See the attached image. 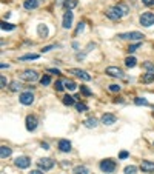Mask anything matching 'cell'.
<instances>
[{
  "mask_svg": "<svg viewBox=\"0 0 154 174\" xmlns=\"http://www.w3.org/2000/svg\"><path fill=\"white\" fill-rule=\"evenodd\" d=\"M19 89H20L19 82H12V83H11V91H19Z\"/></svg>",
  "mask_w": 154,
  "mask_h": 174,
  "instance_id": "d590c367",
  "label": "cell"
},
{
  "mask_svg": "<svg viewBox=\"0 0 154 174\" xmlns=\"http://www.w3.org/2000/svg\"><path fill=\"white\" fill-rule=\"evenodd\" d=\"M136 172H137V166H134V165L125 168V174H136Z\"/></svg>",
  "mask_w": 154,
  "mask_h": 174,
  "instance_id": "f1b7e54d",
  "label": "cell"
},
{
  "mask_svg": "<svg viewBox=\"0 0 154 174\" xmlns=\"http://www.w3.org/2000/svg\"><path fill=\"white\" fill-rule=\"evenodd\" d=\"M102 123L103 125H112V123H116V116L114 114H109V113H106V114H103L102 116Z\"/></svg>",
  "mask_w": 154,
  "mask_h": 174,
  "instance_id": "5bb4252c",
  "label": "cell"
},
{
  "mask_svg": "<svg viewBox=\"0 0 154 174\" xmlns=\"http://www.w3.org/2000/svg\"><path fill=\"white\" fill-rule=\"evenodd\" d=\"M65 6L66 9H72L77 6V0H65Z\"/></svg>",
  "mask_w": 154,
  "mask_h": 174,
  "instance_id": "603a6c76",
  "label": "cell"
},
{
  "mask_svg": "<svg viewBox=\"0 0 154 174\" xmlns=\"http://www.w3.org/2000/svg\"><path fill=\"white\" fill-rule=\"evenodd\" d=\"M48 73H51V74H60V71H59V70H54V68L48 70Z\"/></svg>",
  "mask_w": 154,
  "mask_h": 174,
  "instance_id": "7bdbcfd3",
  "label": "cell"
},
{
  "mask_svg": "<svg viewBox=\"0 0 154 174\" xmlns=\"http://www.w3.org/2000/svg\"><path fill=\"white\" fill-rule=\"evenodd\" d=\"M134 102H136V105H143V106H146V105H148V100H146V99H143V97H137Z\"/></svg>",
  "mask_w": 154,
  "mask_h": 174,
  "instance_id": "4dcf8cb0",
  "label": "cell"
},
{
  "mask_svg": "<svg viewBox=\"0 0 154 174\" xmlns=\"http://www.w3.org/2000/svg\"><path fill=\"white\" fill-rule=\"evenodd\" d=\"M142 3L146 5V6H152L154 5V0H142Z\"/></svg>",
  "mask_w": 154,
  "mask_h": 174,
  "instance_id": "60d3db41",
  "label": "cell"
},
{
  "mask_svg": "<svg viewBox=\"0 0 154 174\" xmlns=\"http://www.w3.org/2000/svg\"><path fill=\"white\" fill-rule=\"evenodd\" d=\"M29 174H43L42 171H38V169H34V171H31Z\"/></svg>",
  "mask_w": 154,
  "mask_h": 174,
  "instance_id": "f6af8a7d",
  "label": "cell"
},
{
  "mask_svg": "<svg viewBox=\"0 0 154 174\" xmlns=\"http://www.w3.org/2000/svg\"><path fill=\"white\" fill-rule=\"evenodd\" d=\"M59 150H60L62 153H69V151H71V142L66 140V139H62V140L59 142Z\"/></svg>",
  "mask_w": 154,
  "mask_h": 174,
  "instance_id": "4fadbf2b",
  "label": "cell"
},
{
  "mask_svg": "<svg viewBox=\"0 0 154 174\" xmlns=\"http://www.w3.org/2000/svg\"><path fill=\"white\" fill-rule=\"evenodd\" d=\"M63 85H65V83L60 82V80H57V82H56V89H57V91H63V88H65Z\"/></svg>",
  "mask_w": 154,
  "mask_h": 174,
  "instance_id": "836d02e7",
  "label": "cell"
},
{
  "mask_svg": "<svg viewBox=\"0 0 154 174\" xmlns=\"http://www.w3.org/2000/svg\"><path fill=\"white\" fill-rule=\"evenodd\" d=\"M20 77H22V80H25V82H35V80L38 79V74L34 70H26V71L22 73Z\"/></svg>",
  "mask_w": 154,
  "mask_h": 174,
  "instance_id": "277c9868",
  "label": "cell"
},
{
  "mask_svg": "<svg viewBox=\"0 0 154 174\" xmlns=\"http://www.w3.org/2000/svg\"><path fill=\"white\" fill-rule=\"evenodd\" d=\"M63 105H66V106L74 105V97H71V96H65V97H63Z\"/></svg>",
  "mask_w": 154,
  "mask_h": 174,
  "instance_id": "d4e9b609",
  "label": "cell"
},
{
  "mask_svg": "<svg viewBox=\"0 0 154 174\" xmlns=\"http://www.w3.org/2000/svg\"><path fill=\"white\" fill-rule=\"evenodd\" d=\"M119 157H120V159H125V157H128V153H126V151H122Z\"/></svg>",
  "mask_w": 154,
  "mask_h": 174,
  "instance_id": "ee69618b",
  "label": "cell"
},
{
  "mask_svg": "<svg viewBox=\"0 0 154 174\" xmlns=\"http://www.w3.org/2000/svg\"><path fill=\"white\" fill-rule=\"evenodd\" d=\"M11 148H8V146H2V148H0V157H2V159H6V157H9L11 156Z\"/></svg>",
  "mask_w": 154,
  "mask_h": 174,
  "instance_id": "e0dca14e",
  "label": "cell"
},
{
  "mask_svg": "<svg viewBox=\"0 0 154 174\" xmlns=\"http://www.w3.org/2000/svg\"><path fill=\"white\" fill-rule=\"evenodd\" d=\"M31 165V160L26 157V156H20L16 159V166L17 168H28Z\"/></svg>",
  "mask_w": 154,
  "mask_h": 174,
  "instance_id": "8fae6325",
  "label": "cell"
},
{
  "mask_svg": "<svg viewBox=\"0 0 154 174\" xmlns=\"http://www.w3.org/2000/svg\"><path fill=\"white\" fill-rule=\"evenodd\" d=\"M75 110L79 111V113H85V111H88V106H86L85 103L80 102V103H77V105H75Z\"/></svg>",
  "mask_w": 154,
  "mask_h": 174,
  "instance_id": "484cf974",
  "label": "cell"
},
{
  "mask_svg": "<svg viewBox=\"0 0 154 174\" xmlns=\"http://www.w3.org/2000/svg\"><path fill=\"white\" fill-rule=\"evenodd\" d=\"M25 123H26V129L28 131H34L37 128V123H38V120L35 116H28L26 120H25Z\"/></svg>",
  "mask_w": 154,
  "mask_h": 174,
  "instance_id": "30bf717a",
  "label": "cell"
},
{
  "mask_svg": "<svg viewBox=\"0 0 154 174\" xmlns=\"http://www.w3.org/2000/svg\"><path fill=\"white\" fill-rule=\"evenodd\" d=\"M100 169L103 172H112L116 169V162H114V160H109V159L102 160V162H100Z\"/></svg>",
  "mask_w": 154,
  "mask_h": 174,
  "instance_id": "5b68a950",
  "label": "cell"
},
{
  "mask_svg": "<svg viewBox=\"0 0 154 174\" xmlns=\"http://www.w3.org/2000/svg\"><path fill=\"white\" fill-rule=\"evenodd\" d=\"M85 126H88V128H96L97 126V119H94V117H89V119H86L85 120Z\"/></svg>",
  "mask_w": 154,
  "mask_h": 174,
  "instance_id": "ac0fdd59",
  "label": "cell"
},
{
  "mask_svg": "<svg viewBox=\"0 0 154 174\" xmlns=\"http://www.w3.org/2000/svg\"><path fill=\"white\" fill-rule=\"evenodd\" d=\"M122 11H123V14H128V12H130V8H128L126 5H123V3H120V5H117Z\"/></svg>",
  "mask_w": 154,
  "mask_h": 174,
  "instance_id": "e575fe53",
  "label": "cell"
},
{
  "mask_svg": "<svg viewBox=\"0 0 154 174\" xmlns=\"http://www.w3.org/2000/svg\"><path fill=\"white\" fill-rule=\"evenodd\" d=\"M122 16H125V14L119 6H112V8L106 9V17L111 20H119V19H122Z\"/></svg>",
  "mask_w": 154,
  "mask_h": 174,
  "instance_id": "7a4b0ae2",
  "label": "cell"
},
{
  "mask_svg": "<svg viewBox=\"0 0 154 174\" xmlns=\"http://www.w3.org/2000/svg\"><path fill=\"white\" fill-rule=\"evenodd\" d=\"M37 165H38V168H40V169L48 171V169H51V168L54 166V160H51L49 157H43V159H40L37 162Z\"/></svg>",
  "mask_w": 154,
  "mask_h": 174,
  "instance_id": "8992f818",
  "label": "cell"
},
{
  "mask_svg": "<svg viewBox=\"0 0 154 174\" xmlns=\"http://www.w3.org/2000/svg\"><path fill=\"white\" fill-rule=\"evenodd\" d=\"M54 48V45H49V46H45L43 49H42V52H48V51H51V49H53Z\"/></svg>",
  "mask_w": 154,
  "mask_h": 174,
  "instance_id": "b9f144b4",
  "label": "cell"
},
{
  "mask_svg": "<svg viewBox=\"0 0 154 174\" xmlns=\"http://www.w3.org/2000/svg\"><path fill=\"white\" fill-rule=\"evenodd\" d=\"M143 68H145L148 73H154V65H152L151 62H145V63H143Z\"/></svg>",
  "mask_w": 154,
  "mask_h": 174,
  "instance_id": "f546056e",
  "label": "cell"
},
{
  "mask_svg": "<svg viewBox=\"0 0 154 174\" xmlns=\"http://www.w3.org/2000/svg\"><path fill=\"white\" fill-rule=\"evenodd\" d=\"M117 37L122 39V40H131V42H134V40H136V42H140L145 36L142 33H139V31H131V33H122Z\"/></svg>",
  "mask_w": 154,
  "mask_h": 174,
  "instance_id": "6da1fadb",
  "label": "cell"
},
{
  "mask_svg": "<svg viewBox=\"0 0 154 174\" xmlns=\"http://www.w3.org/2000/svg\"><path fill=\"white\" fill-rule=\"evenodd\" d=\"M142 80H143L145 83H151L152 80H154V73H146V74L142 77Z\"/></svg>",
  "mask_w": 154,
  "mask_h": 174,
  "instance_id": "44dd1931",
  "label": "cell"
},
{
  "mask_svg": "<svg viewBox=\"0 0 154 174\" xmlns=\"http://www.w3.org/2000/svg\"><path fill=\"white\" fill-rule=\"evenodd\" d=\"M2 30H3V31H12V30H16V25H11V23L3 22V23H2Z\"/></svg>",
  "mask_w": 154,
  "mask_h": 174,
  "instance_id": "cb8c5ba5",
  "label": "cell"
},
{
  "mask_svg": "<svg viewBox=\"0 0 154 174\" xmlns=\"http://www.w3.org/2000/svg\"><path fill=\"white\" fill-rule=\"evenodd\" d=\"M37 33L40 37H46L48 36V28H46V25H38L37 26Z\"/></svg>",
  "mask_w": 154,
  "mask_h": 174,
  "instance_id": "d6986e66",
  "label": "cell"
},
{
  "mask_svg": "<svg viewBox=\"0 0 154 174\" xmlns=\"http://www.w3.org/2000/svg\"><path fill=\"white\" fill-rule=\"evenodd\" d=\"M0 83H2V88H6V79H5V76H2V77H0Z\"/></svg>",
  "mask_w": 154,
  "mask_h": 174,
  "instance_id": "ab89813d",
  "label": "cell"
},
{
  "mask_svg": "<svg viewBox=\"0 0 154 174\" xmlns=\"http://www.w3.org/2000/svg\"><path fill=\"white\" fill-rule=\"evenodd\" d=\"M109 91H112V92H119V91H120V86H119V85H116V83H112V85H109Z\"/></svg>",
  "mask_w": 154,
  "mask_h": 174,
  "instance_id": "d6a6232c",
  "label": "cell"
},
{
  "mask_svg": "<svg viewBox=\"0 0 154 174\" xmlns=\"http://www.w3.org/2000/svg\"><path fill=\"white\" fill-rule=\"evenodd\" d=\"M34 59H38V54H26V56H22L19 60H34Z\"/></svg>",
  "mask_w": 154,
  "mask_h": 174,
  "instance_id": "4316f807",
  "label": "cell"
},
{
  "mask_svg": "<svg viewBox=\"0 0 154 174\" xmlns=\"http://www.w3.org/2000/svg\"><path fill=\"white\" fill-rule=\"evenodd\" d=\"M105 73L111 77H123V71L120 68H117V66H109V68H106Z\"/></svg>",
  "mask_w": 154,
  "mask_h": 174,
  "instance_id": "7c38bea8",
  "label": "cell"
},
{
  "mask_svg": "<svg viewBox=\"0 0 154 174\" xmlns=\"http://www.w3.org/2000/svg\"><path fill=\"white\" fill-rule=\"evenodd\" d=\"M65 88H68L69 91H74L77 88V85L72 82V80H66V82H65Z\"/></svg>",
  "mask_w": 154,
  "mask_h": 174,
  "instance_id": "83f0119b",
  "label": "cell"
},
{
  "mask_svg": "<svg viewBox=\"0 0 154 174\" xmlns=\"http://www.w3.org/2000/svg\"><path fill=\"white\" fill-rule=\"evenodd\" d=\"M23 6L26 8V9H35L38 6V0H25Z\"/></svg>",
  "mask_w": 154,
  "mask_h": 174,
  "instance_id": "2e32d148",
  "label": "cell"
},
{
  "mask_svg": "<svg viewBox=\"0 0 154 174\" xmlns=\"http://www.w3.org/2000/svg\"><path fill=\"white\" fill-rule=\"evenodd\" d=\"M136 62H137V60H136L134 57H126V59H125V65L128 66V68H134Z\"/></svg>",
  "mask_w": 154,
  "mask_h": 174,
  "instance_id": "ffe728a7",
  "label": "cell"
},
{
  "mask_svg": "<svg viewBox=\"0 0 154 174\" xmlns=\"http://www.w3.org/2000/svg\"><path fill=\"white\" fill-rule=\"evenodd\" d=\"M140 168H142L143 172H154V162H149V160H143L140 163Z\"/></svg>",
  "mask_w": 154,
  "mask_h": 174,
  "instance_id": "9a60e30c",
  "label": "cell"
},
{
  "mask_svg": "<svg viewBox=\"0 0 154 174\" xmlns=\"http://www.w3.org/2000/svg\"><path fill=\"white\" fill-rule=\"evenodd\" d=\"M42 148H43V150H49V148H48V143H42Z\"/></svg>",
  "mask_w": 154,
  "mask_h": 174,
  "instance_id": "bcb514c9",
  "label": "cell"
},
{
  "mask_svg": "<svg viewBox=\"0 0 154 174\" xmlns=\"http://www.w3.org/2000/svg\"><path fill=\"white\" fill-rule=\"evenodd\" d=\"M62 26L65 30H69L71 26H72V12H71V9H68L66 12H65V16H63V22H62Z\"/></svg>",
  "mask_w": 154,
  "mask_h": 174,
  "instance_id": "9c48e42d",
  "label": "cell"
},
{
  "mask_svg": "<svg viewBox=\"0 0 154 174\" xmlns=\"http://www.w3.org/2000/svg\"><path fill=\"white\" fill-rule=\"evenodd\" d=\"M83 28H85V23H83V22H80V23H79V26H77V31H75V33L79 34L80 31H83Z\"/></svg>",
  "mask_w": 154,
  "mask_h": 174,
  "instance_id": "f35d334b",
  "label": "cell"
},
{
  "mask_svg": "<svg viewBox=\"0 0 154 174\" xmlns=\"http://www.w3.org/2000/svg\"><path fill=\"white\" fill-rule=\"evenodd\" d=\"M139 46H140V42H137L136 45H131L130 48H128V51H130V52H134V51H136V49H137Z\"/></svg>",
  "mask_w": 154,
  "mask_h": 174,
  "instance_id": "74e56055",
  "label": "cell"
},
{
  "mask_svg": "<svg viewBox=\"0 0 154 174\" xmlns=\"http://www.w3.org/2000/svg\"><path fill=\"white\" fill-rule=\"evenodd\" d=\"M69 74H74V76H77V77H80L82 80H91V76H89L86 71H83V70H79V68H71L69 70Z\"/></svg>",
  "mask_w": 154,
  "mask_h": 174,
  "instance_id": "ba28073f",
  "label": "cell"
},
{
  "mask_svg": "<svg viewBox=\"0 0 154 174\" xmlns=\"http://www.w3.org/2000/svg\"><path fill=\"white\" fill-rule=\"evenodd\" d=\"M19 100H20L22 105H31V103L34 102V96H32V92L26 91V92H22L20 97H19Z\"/></svg>",
  "mask_w": 154,
  "mask_h": 174,
  "instance_id": "52a82bcc",
  "label": "cell"
},
{
  "mask_svg": "<svg viewBox=\"0 0 154 174\" xmlns=\"http://www.w3.org/2000/svg\"><path fill=\"white\" fill-rule=\"evenodd\" d=\"M80 91L83 92L85 96H91V91H89V89H88L86 86H80Z\"/></svg>",
  "mask_w": 154,
  "mask_h": 174,
  "instance_id": "8d00e7d4",
  "label": "cell"
},
{
  "mask_svg": "<svg viewBox=\"0 0 154 174\" xmlns=\"http://www.w3.org/2000/svg\"><path fill=\"white\" fill-rule=\"evenodd\" d=\"M40 83H42L43 86L49 85V83H51V79H49V76H43V77L40 79Z\"/></svg>",
  "mask_w": 154,
  "mask_h": 174,
  "instance_id": "1f68e13d",
  "label": "cell"
},
{
  "mask_svg": "<svg viewBox=\"0 0 154 174\" xmlns=\"http://www.w3.org/2000/svg\"><path fill=\"white\" fill-rule=\"evenodd\" d=\"M140 25L146 26V28L152 26L154 25V14L152 12H143V14L140 16Z\"/></svg>",
  "mask_w": 154,
  "mask_h": 174,
  "instance_id": "3957f363",
  "label": "cell"
},
{
  "mask_svg": "<svg viewBox=\"0 0 154 174\" xmlns=\"http://www.w3.org/2000/svg\"><path fill=\"white\" fill-rule=\"evenodd\" d=\"M74 174H88V168L86 166H75Z\"/></svg>",
  "mask_w": 154,
  "mask_h": 174,
  "instance_id": "7402d4cb",
  "label": "cell"
}]
</instances>
